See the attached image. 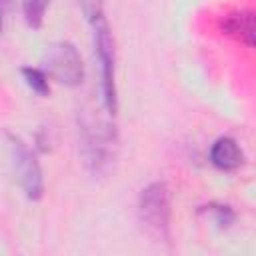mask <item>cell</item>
<instances>
[{
  "instance_id": "6da1fadb",
  "label": "cell",
  "mask_w": 256,
  "mask_h": 256,
  "mask_svg": "<svg viewBox=\"0 0 256 256\" xmlns=\"http://www.w3.org/2000/svg\"><path fill=\"white\" fill-rule=\"evenodd\" d=\"M118 152V134L110 120L98 118L92 112L80 118V156L92 176L110 172Z\"/></svg>"
},
{
  "instance_id": "7a4b0ae2",
  "label": "cell",
  "mask_w": 256,
  "mask_h": 256,
  "mask_svg": "<svg viewBox=\"0 0 256 256\" xmlns=\"http://www.w3.org/2000/svg\"><path fill=\"white\" fill-rule=\"evenodd\" d=\"M94 30V50L96 60L100 66V94L102 106L108 116H116L118 112V94H116V52H114V38L110 26L102 16L90 20Z\"/></svg>"
},
{
  "instance_id": "3957f363",
  "label": "cell",
  "mask_w": 256,
  "mask_h": 256,
  "mask_svg": "<svg viewBox=\"0 0 256 256\" xmlns=\"http://www.w3.org/2000/svg\"><path fill=\"white\" fill-rule=\"evenodd\" d=\"M138 216L144 228L158 240L170 238L172 196L164 182L148 184L138 196Z\"/></svg>"
},
{
  "instance_id": "277c9868",
  "label": "cell",
  "mask_w": 256,
  "mask_h": 256,
  "mask_svg": "<svg viewBox=\"0 0 256 256\" xmlns=\"http://www.w3.org/2000/svg\"><path fill=\"white\" fill-rule=\"evenodd\" d=\"M44 68L50 78H54L58 84L74 88L80 86L84 80V64L80 58V52L72 42H54L44 52Z\"/></svg>"
},
{
  "instance_id": "5b68a950",
  "label": "cell",
  "mask_w": 256,
  "mask_h": 256,
  "mask_svg": "<svg viewBox=\"0 0 256 256\" xmlns=\"http://www.w3.org/2000/svg\"><path fill=\"white\" fill-rule=\"evenodd\" d=\"M8 148L14 172L28 200H40L44 196V178L36 154L16 136H8Z\"/></svg>"
},
{
  "instance_id": "8992f818",
  "label": "cell",
  "mask_w": 256,
  "mask_h": 256,
  "mask_svg": "<svg viewBox=\"0 0 256 256\" xmlns=\"http://www.w3.org/2000/svg\"><path fill=\"white\" fill-rule=\"evenodd\" d=\"M210 162L224 172H232L236 168L242 166L244 162V154L238 146V142L230 136H220L212 148H210Z\"/></svg>"
},
{
  "instance_id": "52a82bcc",
  "label": "cell",
  "mask_w": 256,
  "mask_h": 256,
  "mask_svg": "<svg viewBox=\"0 0 256 256\" xmlns=\"http://www.w3.org/2000/svg\"><path fill=\"white\" fill-rule=\"evenodd\" d=\"M220 30L228 36H234L248 48L254 46V12L252 10H240L230 12L220 20Z\"/></svg>"
},
{
  "instance_id": "ba28073f",
  "label": "cell",
  "mask_w": 256,
  "mask_h": 256,
  "mask_svg": "<svg viewBox=\"0 0 256 256\" xmlns=\"http://www.w3.org/2000/svg\"><path fill=\"white\" fill-rule=\"evenodd\" d=\"M48 4H50V0H22V14L30 28L38 30L42 26Z\"/></svg>"
},
{
  "instance_id": "9c48e42d",
  "label": "cell",
  "mask_w": 256,
  "mask_h": 256,
  "mask_svg": "<svg viewBox=\"0 0 256 256\" xmlns=\"http://www.w3.org/2000/svg\"><path fill=\"white\" fill-rule=\"evenodd\" d=\"M22 76L28 84V88L32 92H36L38 96H46L50 94V84H48V74L40 68H32V66H26L22 68Z\"/></svg>"
},
{
  "instance_id": "30bf717a",
  "label": "cell",
  "mask_w": 256,
  "mask_h": 256,
  "mask_svg": "<svg viewBox=\"0 0 256 256\" xmlns=\"http://www.w3.org/2000/svg\"><path fill=\"white\" fill-rule=\"evenodd\" d=\"M200 214H210L212 220L218 224V228H228L236 220V214H234L232 206H228V204H216V202H212L208 206H202L200 208Z\"/></svg>"
},
{
  "instance_id": "8fae6325",
  "label": "cell",
  "mask_w": 256,
  "mask_h": 256,
  "mask_svg": "<svg viewBox=\"0 0 256 256\" xmlns=\"http://www.w3.org/2000/svg\"><path fill=\"white\" fill-rule=\"evenodd\" d=\"M104 2L106 0H80V8H82V12L88 20H94V18L104 14V10H102Z\"/></svg>"
},
{
  "instance_id": "7c38bea8",
  "label": "cell",
  "mask_w": 256,
  "mask_h": 256,
  "mask_svg": "<svg viewBox=\"0 0 256 256\" xmlns=\"http://www.w3.org/2000/svg\"><path fill=\"white\" fill-rule=\"evenodd\" d=\"M6 10H8V0H0V32H2V28H4Z\"/></svg>"
}]
</instances>
